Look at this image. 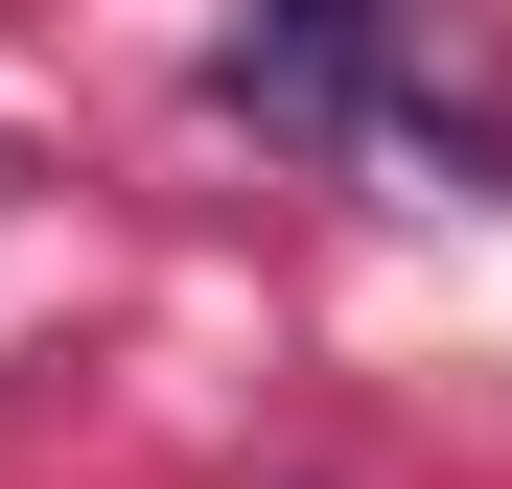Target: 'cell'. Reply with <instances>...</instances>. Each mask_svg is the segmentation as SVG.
<instances>
[{"instance_id": "1", "label": "cell", "mask_w": 512, "mask_h": 489, "mask_svg": "<svg viewBox=\"0 0 512 489\" xmlns=\"http://www.w3.org/2000/svg\"><path fill=\"white\" fill-rule=\"evenodd\" d=\"M210 94H233L256 140H396V163L512 187V117H443V94H419V0H233Z\"/></svg>"}]
</instances>
